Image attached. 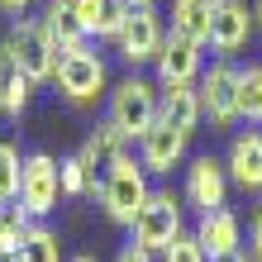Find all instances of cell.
Returning a JSON list of instances; mask_svg holds the SVG:
<instances>
[{"label": "cell", "instance_id": "obj_26", "mask_svg": "<svg viewBox=\"0 0 262 262\" xmlns=\"http://www.w3.org/2000/svg\"><path fill=\"white\" fill-rule=\"evenodd\" d=\"M158 262H210V257H205V248L195 243V234H186V229H181V234L172 238V248H167Z\"/></svg>", "mask_w": 262, "mask_h": 262}, {"label": "cell", "instance_id": "obj_29", "mask_svg": "<svg viewBox=\"0 0 262 262\" xmlns=\"http://www.w3.org/2000/svg\"><path fill=\"white\" fill-rule=\"evenodd\" d=\"M29 5H34V0H0V10H5V14H24Z\"/></svg>", "mask_w": 262, "mask_h": 262}, {"label": "cell", "instance_id": "obj_4", "mask_svg": "<svg viewBox=\"0 0 262 262\" xmlns=\"http://www.w3.org/2000/svg\"><path fill=\"white\" fill-rule=\"evenodd\" d=\"M181 229H186V224H181V195H172V191H152L148 205L138 210L134 224H129V243H138V248L152 253V257H162Z\"/></svg>", "mask_w": 262, "mask_h": 262}, {"label": "cell", "instance_id": "obj_13", "mask_svg": "<svg viewBox=\"0 0 262 262\" xmlns=\"http://www.w3.org/2000/svg\"><path fill=\"white\" fill-rule=\"evenodd\" d=\"M224 172H229V186L262 195V129H238L234 134L229 158H224Z\"/></svg>", "mask_w": 262, "mask_h": 262}, {"label": "cell", "instance_id": "obj_23", "mask_svg": "<svg viewBox=\"0 0 262 262\" xmlns=\"http://www.w3.org/2000/svg\"><path fill=\"white\" fill-rule=\"evenodd\" d=\"M57 186H62V200H76V195H96L100 177H91V167L76 158H57Z\"/></svg>", "mask_w": 262, "mask_h": 262}, {"label": "cell", "instance_id": "obj_14", "mask_svg": "<svg viewBox=\"0 0 262 262\" xmlns=\"http://www.w3.org/2000/svg\"><path fill=\"white\" fill-rule=\"evenodd\" d=\"M191 234H195L200 248H205V257H224V253H238V248H243V220H238L229 205L205 210Z\"/></svg>", "mask_w": 262, "mask_h": 262}, {"label": "cell", "instance_id": "obj_1", "mask_svg": "<svg viewBox=\"0 0 262 262\" xmlns=\"http://www.w3.org/2000/svg\"><path fill=\"white\" fill-rule=\"evenodd\" d=\"M53 86H57V96L72 100V105H96L100 96H110V67H105V57L91 48V43H76V48H67L57 57Z\"/></svg>", "mask_w": 262, "mask_h": 262}, {"label": "cell", "instance_id": "obj_34", "mask_svg": "<svg viewBox=\"0 0 262 262\" xmlns=\"http://www.w3.org/2000/svg\"><path fill=\"white\" fill-rule=\"evenodd\" d=\"M210 5H224V0H210Z\"/></svg>", "mask_w": 262, "mask_h": 262}, {"label": "cell", "instance_id": "obj_22", "mask_svg": "<svg viewBox=\"0 0 262 262\" xmlns=\"http://www.w3.org/2000/svg\"><path fill=\"white\" fill-rule=\"evenodd\" d=\"M234 100H238V119H243V124H248V129H262V62L238 67Z\"/></svg>", "mask_w": 262, "mask_h": 262}, {"label": "cell", "instance_id": "obj_7", "mask_svg": "<svg viewBox=\"0 0 262 262\" xmlns=\"http://www.w3.org/2000/svg\"><path fill=\"white\" fill-rule=\"evenodd\" d=\"M234 86H238V67L224 62V57H214V62L200 72L195 96H200V119H210V129H234L238 124Z\"/></svg>", "mask_w": 262, "mask_h": 262}, {"label": "cell", "instance_id": "obj_27", "mask_svg": "<svg viewBox=\"0 0 262 262\" xmlns=\"http://www.w3.org/2000/svg\"><path fill=\"white\" fill-rule=\"evenodd\" d=\"M243 253H248L253 262H262V200H257L253 214H248V248H243Z\"/></svg>", "mask_w": 262, "mask_h": 262}, {"label": "cell", "instance_id": "obj_9", "mask_svg": "<svg viewBox=\"0 0 262 262\" xmlns=\"http://www.w3.org/2000/svg\"><path fill=\"white\" fill-rule=\"evenodd\" d=\"M257 34V19H253V5L248 0H224L214 5V19H210V43L205 48L224 62H234V53L248 48V38Z\"/></svg>", "mask_w": 262, "mask_h": 262}, {"label": "cell", "instance_id": "obj_11", "mask_svg": "<svg viewBox=\"0 0 262 262\" xmlns=\"http://www.w3.org/2000/svg\"><path fill=\"white\" fill-rule=\"evenodd\" d=\"M186 143H191V134H181L172 129L167 119H158L143 138H138V167H143L148 177H172L181 162H186Z\"/></svg>", "mask_w": 262, "mask_h": 262}, {"label": "cell", "instance_id": "obj_33", "mask_svg": "<svg viewBox=\"0 0 262 262\" xmlns=\"http://www.w3.org/2000/svg\"><path fill=\"white\" fill-rule=\"evenodd\" d=\"M67 262H96V257H67Z\"/></svg>", "mask_w": 262, "mask_h": 262}, {"label": "cell", "instance_id": "obj_6", "mask_svg": "<svg viewBox=\"0 0 262 262\" xmlns=\"http://www.w3.org/2000/svg\"><path fill=\"white\" fill-rule=\"evenodd\" d=\"M5 48H10V57L19 62V72H24L34 86L53 81V67H57V43H53V34H48V29H43V19H14L10 38H5Z\"/></svg>", "mask_w": 262, "mask_h": 262}, {"label": "cell", "instance_id": "obj_10", "mask_svg": "<svg viewBox=\"0 0 262 262\" xmlns=\"http://www.w3.org/2000/svg\"><path fill=\"white\" fill-rule=\"evenodd\" d=\"M181 200H186L191 210H220L229 200V172H224V158H214V152H200L191 158L186 167V186H181Z\"/></svg>", "mask_w": 262, "mask_h": 262}, {"label": "cell", "instance_id": "obj_17", "mask_svg": "<svg viewBox=\"0 0 262 262\" xmlns=\"http://www.w3.org/2000/svg\"><path fill=\"white\" fill-rule=\"evenodd\" d=\"M72 5H76V19H81L86 38L115 43V34H119L124 19H129V5H124V0H72Z\"/></svg>", "mask_w": 262, "mask_h": 262}, {"label": "cell", "instance_id": "obj_18", "mask_svg": "<svg viewBox=\"0 0 262 262\" xmlns=\"http://www.w3.org/2000/svg\"><path fill=\"white\" fill-rule=\"evenodd\" d=\"M158 119H167L181 134L200 129V96L195 86H158Z\"/></svg>", "mask_w": 262, "mask_h": 262}, {"label": "cell", "instance_id": "obj_24", "mask_svg": "<svg viewBox=\"0 0 262 262\" xmlns=\"http://www.w3.org/2000/svg\"><path fill=\"white\" fill-rule=\"evenodd\" d=\"M19 167H24V152L10 138H0V205L19 200Z\"/></svg>", "mask_w": 262, "mask_h": 262}, {"label": "cell", "instance_id": "obj_16", "mask_svg": "<svg viewBox=\"0 0 262 262\" xmlns=\"http://www.w3.org/2000/svg\"><path fill=\"white\" fill-rule=\"evenodd\" d=\"M29 100H34V81L19 72V62L10 57V48L0 43V119H19L29 115Z\"/></svg>", "mask_w": 262, "mask_h": 262}, {"label": "cell", "instance_id": "obj_15", "mask_svg": "<svg viewBox=\"0 0 262 262\" xmlns=\"http://www.w3.org/2000/svg\"><path fill=\"white\" fill-rule=\"evenodd\" d=\"M129 148H134L129 138L119 134V129L110 124V119H100V124L86 134V143H81V152H76V158H81V162L91 167V177H100V172H110V167H115L119 158H124Z\"/></svg>", "mask_w": 262, "mask_h": 262}, {"label": "cell", "instance_id": "obj_5", "mask_svg": "<svg viewBox=\"0 0 262 262\" xmlns=\"http://www.w3.org/2000/svg\"><path fill=\"white\" fill-rule=\"evenodd\" d=\"M62 200V186H57V158L53 152H24V167H19V205L29 220H48Z\"/></svg>", "mask_w": 262, "mask_h": 262}, {"label": "cell", "instance_id": "obj_2", "mask_svg": "<svg viewBox=\"0 0 262 262\" xmlns=\"http://www.w3.org/2000/svg\"><path fill=\"white\" fill-rule=\"evenodd\" d=\"M148 195H152L148 172L138 167V158H134V152H124V158H119L110 172H100L96 200H100V210L110 214L115 224H134V214L148 205Z\"/></svg>", "mask_w": 262, "mask_h": 262}, {"label": "cell", "instance_id": "obj_20", "mask_svg": "<svg viewBox=\"0 0 262 262\" xmlns=\"http://www.w3.org/2000/svg\"><path fill=\"white\" fill-rule=\"evenodd\" d=\"M167 14H172V29H167V34H181V38L200 43V48L210 43V19H214L210 0H172Z\"/></svg>", "mask_w": 262, "mask_h": 262}, {"label": "cell", "instance_id": "obj_32", "mask_svg": "<svg viewBox=\"0 0 262 262\" xmlns=\"http://www.w3.org/2000/svg\"><path fill=\"white\" fill-rule=\"evenodd\" d=\"M124 5H129V10H148L152 0H124Z\"/></svg>", "mask_w": 262, "mask_h": 262}, {"label": "cell", "instance_id": "obj_12", "mask_svg": "<svg viewBox=\"0 0 262 262\" xmlns=\"http://www.w3.org/2000/svg\"><path fill=\"white\" fill-rule=\"evenodd\" d=\"M152 72H158V86H195L205 72V48L181 34H167L162 53L152 57Z\"/></svg>", "mask_w": 262, "mask_h": 262}, {"label": "cell", "instance_id": "obj_21", "mask_svg": "<svg viewBox=\"0 0 262 262\" xmlns=\"http://www.w3.org/2000/svg\"><path fill=\"white\" fill-rule=\"evenodd\" d=\"M5 262H67V253H62V238H57L48 224H29L24 243H19Z\"/></svg>", "mask_w": 262, "mask_h": 262}, {"label": "cell", "instance_id": "obj_19", "mask_svg": "<svg viewBox=\"0 0 262 262\" xmlns=\"http://www.w3.org/2000/svg\"><path fill=\"white\" fill-rule=\"evenodd\" d=\"M38 19L53 34L57 57H62L67 48H76V43H91L86 29H81V19H76V5H72V0H43V14H38Z\"/></svg>", "mask_w": 262, "mask_h": 262}, {"label": "cell", "instance_id": "obj_25", "mask_svg": "<svg viewBox=\"0 0 262 262\" xmlns=\"http://www.w3.org/2000/svg\"><path fill=\"white\" fill-rule=\"evenodd\" d=\"M29 224H34V220H29V214H24L19 205H0V262H5V257H10V253L24 243Z\"/></svg>", "mask_w": 262, "mask_h": 262}, {"label": "cell", "instance_id": "obj_28", "mask_svg": "<svg viewBox=\"0 0 262 262\" xmlns=\"http://www.w3.org/2000/svg\"><path fill=\"white\" fill-rule=\"evenodd\" d=\"M115 262H158V257H152V253H143V248H138V243H124Z\"/></svg>", "mask_w": 262, "mask_h": 262}, {"label": "cell", "instance_id": "obj_3", "mask_svg": "<svg viewBox=\"0 0 262 262\" xmlns=\"http://www.w3.org/2000/svg\"><path fill=\"white\" fill-rule=\"evenodd\" d=\"M110 124L129 138V143H138L152 124H158V81H148V76H124L115 91H110Z\"/></svg>", "mask_w": 262, "mask_h": 262}, {"label": "cell", "instance_id": "obj_30", "mask_svg": "<svg viewBox=\"0 0 262 262\" xmlns=\"http://www.w3.org/2000/svg\"><path fill=\"white\" fill-rule=\"evenodd\" d=\"M210 262H253V257H248V253L238 248V253H224V257H210Z\"/></svg>", "mask_w": 262, "mask_h": 262}, {"label": "cell", "instance_id": "obj_8", "mask_svg": "<svg viewBox=\"0 0 262 262\" xmlns=\"http://www.w3.org/2000/svg\"><path fill=\"white\" fill-rule=\"evenodd\" d=\"M162 38H167V24H162V14L158 10H129V19H124V29L115 34V53L124 57L129 67H143V62H152V57L162 53Z\"/></svg>", "mask_w": 262, "mask_h": 262}, {"label": "cell", "instance_id": "obj_31", "mask_svg": "<svg viewBox=\"0 0 262 262\" xmlns=\"http://www.w3.org/2000/svg\"><path fill=\"white\" fill-rule=\"evenodd\" d=\"M253 19H257V34H262V0H253Z\"/></svg>", "mask_w": 262, "mask_h": 262}]
</instances>
